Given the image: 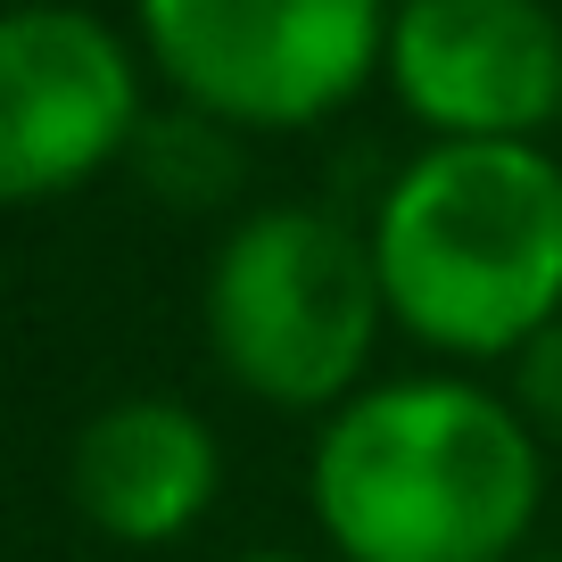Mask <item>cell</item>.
<instances>
[{"mask_svg": "<svg viewBox=\"0 0 562 562\" xmlns=\"http://www.w3.org/2000/svg\"><path fill=\"white\" fill-rule=\"evenodd\" d=\"M364 232L389 323L439 356H521L562 315V166L538 140H430Z\"/></svg>", "mask_w": 562, "mask_h": 562, "instance_id": "cell-2", "label": "cell"}, {"mask_svg": "<svg viewBox=\"0 0 562 562\" xmlns=\"http://www.w3.org/2000/svg\"><path fill=\"white\" fill-rule=\"evenodd\" d=\"M306 488L339 562H521L546 447L513 397L422 372L323 414Z\"/></svg>", "mask_w": 562, "mask_h": 562, "instance_id": "cell-1", "label": "cell"}, {"mask_svg": "<svg viewBox=\"0 0 562 562\" xmlns=\"http://www.w3.org/2000/svg\"><path fill=\"white\" fill-rule=\"evenodd\" d=\"M389 323L372 232L331 207H257L207 265V348L257 405L339 414Z\"/></svg>", "mask_w": 562, "mask_h": 562, "instance_id": "cell-3", "label": "cell"}, {"mask_svg": "<svg viewBox=\"0 0 562 562\" xmlns=\"http://www.w3.org/2000/svg\"><path fill=\"white\" fill-rule=\"evenodd\" d=\"M133 18L166 91L232 133L339 116L389 42V0H133Z\"/></svg>", "mask_w": 562, "mask_h": 562, "instance_id": "cell-4", "label": "cell"}, {"mask_svg": "<svg viewBox=\"0 0 562 562\" xmlns=\"http://www.w3.org/2000/svg\"><path fill=\"white\" fill-rule=\"evenodd\" d=\"M149 100L116 25L67 0L0 9V207L67 199L133 158Z\"/></svg>", "mask_w": 562, "mask_h": 562, "instance_id": "cell-5", "label": "cell"}, {"mask_svg": "<svg viewBox=\"0 0 562 562\" xmlns=\"http://www.w3.org/2000/svg\"><path fill=\"white\" fill-rule=\"evenodd\" d=\"M513 414L538 430V447H562V315L513 356Z\"/></svg>", "mask_w": 562, "mask_h": 562, "instance_id": "cell-9", "label": "cell"}, {"mask_svg": "<svg viewBox=\"0 0 562 562\" xmlns=\"http://www.w3.org/2000/svg\"><path fill=\"white\" fill-rule=\"evenodd\" d=\"M381 67L439 140H538L562 116V18L546 0H389Z\"/></svg>", "mask_w": 562, "mask_h": 562, "instance_id": "cell-6", "label": "cell"}, {"mask_svg": "<svg viewBox=\"0 0 562 562\" xmlns=\"http://www.w3.org/2000/svg\"><path fill=\"white\" fill-rule=\"evenodd\" d=\"M240 562H315V554H273V546H257V554H240Z\"/></svg>", "mask_w": 562, "mask_h": 562, "instance_id": "cell-10", "label": "cell"}, {"mask_svg": "<svg viewBox=\"0 0 562 562\" xmlns=\"http://www.w3.org/2000/svg\"><path fill=\"white\" fill-rule=\"evenodd\" d=\"M75 513L116 546H175L224 488V447L182 397H116L83 422L67 463Z\"/></svg>", "mask_w": 562, "mask_h": 562, "instance_id": "cell-7", "label": "cell"}, {"mask_svg": "<svg viewBox=\"0 0 562 562\" xmlns=\"http://www.w3.org/2000/svg\"><path fill=\"white\" fill-rule=\"evenodd\" d=\"M521 562H562V546H546V554H521Z\"/></svg>", "mask_w": 562, "mask_h": 562, "instance_id": "cell-11", "label": "cell"}, {"mask_svg": "<svg viewBox=\"0 0 562 562\" xmlns=\"http://www.w3.org/2000/svg\"><path fill=\"white\" fill-rule=\"evenodd\" d=\"M133 175L158 199H175V207H224V199L240 191V133H232L224 116H207V108L175 100L166 116L140 124Z\"/></svg>", "mask_w": 562, "mask_h": 562, "instance_id": "cell-8", "label": "cell"}]
</instances>
